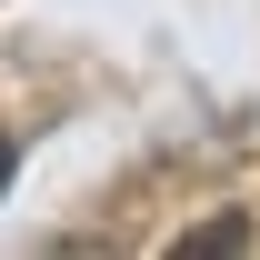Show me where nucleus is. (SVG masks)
I'll list each match as a JSON object with an SVG mask.
<instances>
[{"label": "nucleus", "mask_w": 260, "mask_h": 260, "mask_svg": "<svg viewBox=\"0 0 260 260\" xmlns=\"http://www.w3.org/2000/svg\"><path fill=\"white\" fill-rule=\"evenodd\" d=\"M10 160H20V150H10V130H0V190H10Z\"/></svg>", "instance_id": "f03ea898"}, {"label": "nucleus", "mask_w": 260, "mask_h": 260, "mask_svg": "<svg viewBox=\"0 0 260 260\" xmlns=\"http://www.w3.org/2000/svg\"><path fill=\"white\" fill-rule=\"evenodd\" d=\"M210 250H250V220H200V230H180V260H210Z\"/></svg>", "instance_id": "f257e3e1"}]
</instances>
